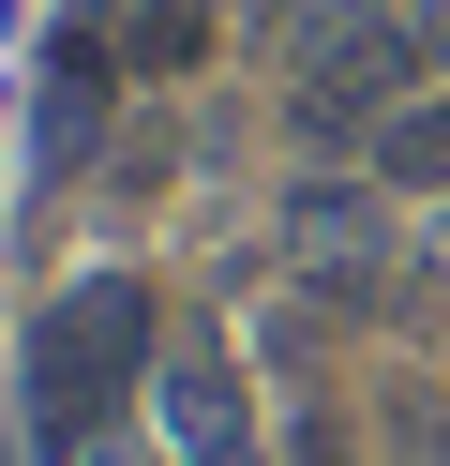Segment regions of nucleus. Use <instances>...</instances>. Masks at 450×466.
I'll use <instances>...</instances> for the list:
<instances>
[{
    "mask_svg": "<svg viewBox=\"0 0 450 466\" xmlns=\"http://www.w3.org/2000/svg\"><path fill=\"white\" fill-rule=\"evenodd\" d=\"M150 421H165V466H270L255 436V376L210 316H165V361H150Z\"/></svg>",
    "mask_w": 450,
    "mask_h": 466,
    "instance_id": "obj_2",
    "label": "nucleus"
},
{
    "mask_svg": "<svg viewBox=\"0 0 450 466\" xmlns=\"http://www.w3.org/2000/svg\"><path fill=\"white\" fill-rule=\"evenodd\" d=\"M105 106H120V46H90V31H60V61H45V91H30V166H45V181H75V166L105 151Z\"/></svg>",
    "mask_w": 450,
    "mask_h": 466,
    "instance_id": "obj_4",
    "label": "nucleus"
},
{
    "mask_svg": "<svg viewBox=\"0 0 450 466\" xmlns=\"http://www.w3.org/2000/svg\"><path fill=\"white\" fill-rule=\"evenodd\" d=\"M285 271H300V301H375V271H390L375 181H285Z\"/></svg>",
    "mask_w": 450,
    "mask_h": 466,
    "instance_id": "obj_3",
    "label": "nucleus"
},
{
    "mask_svg": "<svg viewBox=\"0 0 450 466\" xmlns=\"http://www.w3.org/2000/svg\"><path fill=\"white\" fill-rule=\"evenodd\" d=\"M360 181L375 196H450V91H405L375 136H360Z\"/></svg>",
    "mask_w": 450,
    "mask_h": 466,
    "instance_id": "obj_5",
    "label": "nucleus"
},
{
    "mask_svg": "<svg viewBox=\"0 0 450 466\" xmlns=\"http://www.w3.org/2000/svg\"><path fill=\"white\" fill-rule=\"evenodd\" d=\"M210 61V0H135L120 15V76H195Z\"/></svg>",
    "mask_w": 450,
    "mask_h": 466,
    "instance_id": "obj_6",
    "label": "nucleus"
},
{
    "mask_svg": "<svg viewBox=\"0 0 450 466\" xmlns=\"http://www.w3.org/2000/svg\"><path fill=\"white\" fill-rule=\"evenodd\" d=\"M150 361H165V301L135 271H75L45 316H30V361H15V406H30V466L120 436V406H150Z\"/></svg>",
    "mask_w": 450,
    "mask_h": 466,
    "instance_id": "obj_1",
    "label": "nucleus"
},
{
    "mask_svg": "<svg viewBox=\"0 0 450 466\" xmlns=\"http://www.w3.org/2000/svg\"><path fill=\"white\" fill-rule=\"evenodd\" d=\"M420 271H435V286H450V211H435V226H420Z\"/></svg>",
    "mask_w": 450,
    "mask_h": 466,
    "instance_id": "obj_7",
    "label": "nucleus"
},
{
    "mask_svg": "<svg viewBox=\"0 0 450 466\" xmlns=\"http://www.w3.org/2000/svg\"><path fill=\"white\" fill-rule=\"evenodd\" d=\"M60 466H135V451H120V436H90V451H60Z\"/></svg>",
    "mask_w": 450,
    "mask_h": 466,
    "instance_id": "obj_8",
    "label": "nucleus"
}]
</instances>
